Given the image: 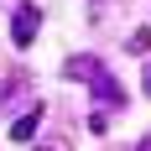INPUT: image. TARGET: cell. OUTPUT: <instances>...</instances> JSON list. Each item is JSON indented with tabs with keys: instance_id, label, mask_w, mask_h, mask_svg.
Wrapping results in <instances>:
<instances>
[{
	"instance_id": "4",
	"label": "cell",
	"mask_w": 151,
	"mask_h": 151,
	"mask_svg": "<svg viewBox=\"0 0 151 151\" xmlns=\"http://www.w3.org/2000/svg\"><path fill=\"white\" fill-rule=\"evenodd\" d=\"M37 151H73V141H58V136H52V141H37Z\"/></svg>"
},
{
	"instance_id": "5",
	"label": "cell",
	"mask_w": 151,
	"mask_h": 151,
	"mask_svg": "<svg viewBox=\"0 0 151 151\" xmlns=\"http://www.w3.org/2000/svg\"><path fill=\"white\" fill-rule=\"evenodd\" d=\"M141 83H146V94H151V63H146V73H141Z\"/></svg>"
},
{
	"instance_id": "2",
	"label": "cell",
	"mask_w": 151,
	"mask_h": 151,
	"mask_svg": "<svg viewBox=\"0 0 151 151\" xmlns=\"http://www.w3.org/2000/svg\"><path fill=\"white\" fill-rule=\"evenodd\" d=\"M37 31H42V11H37V5H16L11 11V42L16 47H31Z\"/></svg>"
},
{
	"instance_id": "3",
	"label": "cell",
	"mask_w": 151,
	"mask_h": 151,
	"mask_svg": "<svg viewBox=\"0 0 151 151\" xmlns=\"http://www.w3.org/2000/svg\"><path fill=\"white\" fill-rule=\"evenodd\" d=\"M37 120H42V104H31V115H21V120L11 125V141H21V146H31V141H37Z\"/></svg>"
},
{
	"instance_id": "6",
	"label": "cell",
	"mask_w": 151,
	"mask_h": 151,
	"mask_svg": "<svg viewBox=\"0 0 151 151\" xmlns=\"http://www.w3.org/2000/svg\"><path fill=\"white\" fill-rule=\"evenodd\" d=\"M136 151H151V136H146V141H136Z\"/></svg>"
},
{
	"instance_id": "1",
	"label": "cell",
	"mask_w": 151,
	"mask_h": 151,
	"mask_svg": "<svg viewBox=\"0 0 151 151\" xmlns=\"http://www.w3.org/2000/svg\"><path fill=\"white\" fill-rule=\"evenodd\" d=\"M63 73L73 78V83H89L94 99H99L104 109H125V89H120V78L104 68V58H89V52H83V58H68Z\"/></svg>"
}]
</instances>
